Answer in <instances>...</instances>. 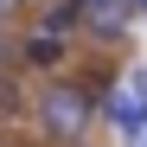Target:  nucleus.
Segmentation results:
<instances>
[{
	"instance_id": "1",
	"label": "nucleus",
	"mask_w": 147,
	"mask_h": 147,
	"mask_svg": "<svg viewBox=\"0 0 147 147\" xmlns=\"http://www.w3.org/2000/svg\"><path fill=\"white\" fill-rule=\"evenodd\" d=\"M32 121L45 141L58 147H83V134L102 121V109H96V90L77 83V77H45V90L32 96Z\"/></svg>"
},
{
	"instance_id": "2",
	"label": "nucleus",
	"mask_w": 147,
	"mask_h": 147,
	"mask_svg": "<svg viewBox=\"0 0 147 147\" xmlns=\"http://www.w3.org/2000/svg\"><path fill=\"white\" fill-rule=\"evenodd\" d=\"M96 109L109 115V128H115L121 141H134V147H141V134H147V70L128 64V70H121V83L96 90Z\"/></svg>"
},
{
	"instance_id": "3",
	"label": "nucleus",
	"mask_w": 147,
	"mask_h": 147,
	"mask_svg": "<svg viewBox=\"0 0 147 147\" xmlns=\"http://www.w3.org/2000/svg\"><path fill=\"white\" fill-rule=\"evenodd\" d=\"M134 19H141L134 0H77V32L96 38V45H115Z\"/></svg>"
},
{
	"instance_id": "4",
	"label": "nucleus",
	"mask_w": 147,
	"mask_h": 147,
	"mask_svg": "<svg viewBox=\"0 0 147 147\" xmlns=\"http://www.w3.org/2000/svg\"><path fill=\"white\" fill-rule=\"evenodd\" d=\"M19 64H26V70H45V77H58V70L70 64V38H58V32H32L26 45H19Z\"/></svg>"
},
{
	"instance_id": "5",
	"label": "nucleus",
	"mask_w": 147,
	"mask_h": 147,
	"mask_svg": "<svg viewBox=\"0 0 147 147\" xmlns=\"http://www.w3.org/2000/svg\"><path fill=\"white\" fill-rule=\"evenodd\" d=\"M19 109H32V102H26V90H19L13 70H0V121H13Z\"/></svg>"
},
{
	"instance_id": "6",
	"label": "nucleus",
	"mask_w": 147,
	"mask_h": 147,
	"mask_svg": "<svg viewBox=\"0 0 147 147\" xmlns=\"http://www.w3.org/2000/svg\"><path fill=\"white\" fill-rule=\"evenodd\" d=\"M19 13H26V0H0V32H7L13 19H19Z\"/></svg>"
},
{
	"instance_id": "7",
	"label": "nucleus",
	"mask_w": 147,
	"mask_h": 147,
	"mask_svg": "<svg viewBox=\"0 0 147 147\" xmlns=\"http://www.w3.org/2000/svg\"><path fill=\"white\" fill-rule=\"evenodd\" d=\"M134 7H141V13H147V0H134Z\"/></svg>"
},
{
	"instance_id": "8",
	"label": "nucleus",
	"mask_w": 147,
	"mask_h": 147,
	"mask_svg": "<svg viewBox=\"0 0 147 147\" xmlns=\"http://www.w3.org/2000/svg\"><path fill=\"white\" fill-rule=\"evenodd\" d=\"M19 147H32V141H19Z\"/></svg>"
},
{
	"instance_id": "9",
	"label": "nucleus",
	"mask_w": 147,
	"mask_h": 147,
	"mask_svg": "<svg viewBox=\"0 0 147 147\" xmlns=\"http://www.w3.org/2000/svg\"><path fill=\"white\" fill-rule=\"evenodd\" d=\"M141 147H147V134H141Z\"/></svg>"
}]
</instances>
